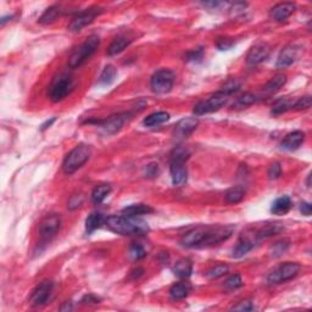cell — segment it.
<instances>
[{"label": "cell", "instance_id": "4fadbf2b", "mask_svg": "<svg viewBox=\"0 0 312 312\" xmlns=\"http://www.w3.org/2000/svg\"><path fill=\"white\" fill-rule=\"evenodd\" d=\"M209 227H197L190 229L182 237L181 244L186 248H199L202 247L205 238H206Z\"/></svg>", "mask_w": 312, "mask_h": 312}, {"label": "cell", "instance_id": "3957f363", "mask_svg": "<svg viewBox=\"0 0 312 312\" xmlns=\"http://www.w3.org/2000/svg\"><path fill=\"white\" fill-rule=\"evenodd\" d=\"M99 44H100V38L98 35L93 34L88 37L68 57V67L77 68L82 66L96 52Z\"/></svg>", "mask_w": 312, "mask_h": 312}, {"label": "cell", "instance_id": "ac0fdd59", "mask_svg": "<svg viewBox=\"0 0 312 312\" xmlns=\"http://www.w3.org/2000/svg\"><path fill=\"white\" fill-rule=\"evenodd\" d=\"M304 141H305V133L301 131H294L286 134L285 138L281 143V148L286 151L296 150L298 148H300Z\"/></svg>", "mask_w": 312, "mask_h": 312}, {"label": "cell", "instance_id": "f907efd6", "mask_svg": "<svg viewBox=\"0 0 312 312\" xmlns=\"http://www.w3.org/2000/svg\"><path fill=\"white\" fill-rule=\"evenodd\" d=\"M71 309H72V306H71L68 303H66V305H65V306H61V308H60V310L65 311V310H71Z\"/></svg>", "mask_w": 312, "mask_h": 312}, {"label": "cell", "instance_id": "74e56055", "mask_svg": "<svg viewBox=\"0 0 312 312\" xmlns=\"http://www.w3.org/2000/svg\"><path fill=\"white\" fill-rule=\"evenodd\" d=\"M128 256L134 261L142 260L146 256V251L141 244H133L128 250Z\"/></svg>", "mask_w": 312, "mask_h": 312}, {"label": "cell", "instance_id": "9c48e42d", "mask_svg": "<svg viewBox=\"0 0 312 312\" xmlns=\"http://www.w3.org/2000/svg\"><path fill=\"white\" fill-rule=\"evenodd\" d=\"M61 227V217L57 214L48 215L44 220L40 222L39 226V237L43 243H48L57 234Z\"/></svg>", "mask_w": 312, "mask_h": 312}, {"label": "cell", "instance_id": "5b68a950", "mask_svg": "<svg viewBox=\"0 0 312 312\" xmlns=\"http://www.w3.org/2000/svg\"><path fill=\"white\" fill-rule=\"evenodd\" d=\"M75 81H73V78L71 76L60 75L59 77L55 78L52 87H50V100L54 101V103H59V101L63 100L68 94H71V92L75 89Z\"/></svg>", "mask_w": 312, "mask_h": 312}, {"label": "cell", "instance_id": "5bb4252c", "mask_svg": "<svg viewBox=\"0 0 312 312\" xmlns=\"http://www.w3.org/2000/svg\"><path fill=\"white\" fill-rule=\"evenodd\" d=\"M271 53V48L267 43H256L254 47H251V49L249 50L247 55V62L248 65L254 66V65H258L262 61H265Z\"/></svg>", "mask_w": 312, "mask_h": 312}, {"label": "cell", "instance_id": "f546056e", "mask_svg": "<svg viewBox=\"0 0 312 312\" xmlns=\"http://www.w3.org/2000/svg\"><path fill=\"white\" fill-rule=\"evenodd\" d=\"M170 120V113H165V111H159V113H154L149 115L148 117L144 120V126L146 127H155L160 126L162 123L167 122Z\"/></svg>", "mask_w": 312, "mask_h": 312}, {"label": "cell", "instance_id": "60d3db41", "mask_svg": "<svg viewBox=\"0 0 312 312\" xmlns=\"http://www.w3.org/2000/svg\"><path fill=\"white\" fill-rule=\"evenodd\" d=\"M83 201H85V197H83L81 193L80 194H73V195H71L70 200H68L67 207L70 210H76L83 204Z\"/></svg>", "mask_w": 312, "mask_h": 312}, {"label": "cell", "instance_id": "8d00e7d4", "mask_svg": "<svg viewBox=\"0 0 312 312\" xmlns=\"http://www.w3.org/2000/svg\"><path fill=\"white\" fill-rule=\"evenodd\" d=\"M256 100H257V98H256L255 94L244 93L242 96H239V98L237 99V101H235V106H238V108H247V106H250L253 105V104H255Z\"/></svg>", "mask_w": 312, "mask_h": 312}, {"label": "cell", "instance_id": "b9f144b4", "mask_svg": "<svg viewBox=\"0 0 312 312\" xmlns=\"http://www.w3.org/2000/svg\"><path fill=\"white\" fill-rule=\"evenodd\" d=\"M289 248V242H286V240H282V242H278L276 243L275 245L272 247V256H275V257H278V256H281L282 254L285 253L286 250H288Z\"/></svg>", "mask_w": 312, "mask_h": 312}, {"label": "cell", "instance_id": "7c38bea8", "mask_svg": "<svg viewBox=\"0 0 312 312\" xmlns=\"http://www.w3.org/2000/svg\"><path fill=\"white\" fill-rule=\"evenodd\" d=\"M234 227L232 226H226V227H209L206 238H205L202 247H209V245H217L220 243L227 240L230 235L233 234Z\"/></svg>", "mask_w": 312, "mask_h": 312}, {"label": "cell", "instance_id": "e575fe53", "mask_svg": "<svg viewBox=\"0 0 312 312\" xmlns=\"http://www.w3.org/2000/svg\"><path fill=\"white\" fill-rule=\"evenodd\" d=\"M228 270H229V267H228L227 265H225V263H220V265L214 266V267L210 268V270L207 271L206 277L210 278V280H217V278L225 276L226 273L228 272Z\"/></svg>", "mask_w": 312, "mask_h": 312}, {"label": "cell", "instance_id": "277c9868", "mask_svg": "<svg viewBox=\"0 0 312 312\" xmlns=\"http://www.w3.org/2000/svg\"><path fill=\"white\" fill-rule=\"evenodd\" d=\"M90 155H92V149H90L89 145H85V144L77 145L67 154V156L63 160V172L66 174L75 173L77 170H80L89 160Z\"/></svg>", "mask_w": 312, "mask_h": 312}, {"label": "cell", "instance_id": "7402d4cb", "mask_svg": "<svg viewBox=\"0 0 312 312\" xmlns=\"http://www.w3.org/2000/svg\"><path fill=\"white\" fill-rule=\"evenodd\" d=\"M131 43V38L126 37V35H118V37H116L115 39L110 43V45H109L108 55L109 57H113V55L120 54V53H122Z\"/></svg>", "mask_w": 312, "mask_h": 312}, {"label": "cell", "instance_id": "1f68e13d", "mask_svg": "<svg viewBox=\"0 0 312 312\" xmlns=\"http://www.w3.org/2000/svg\"><path fill=\"white\" fill-rule=\"evenodd\" d=\"M104 217L100 212H93L85 220V230H87L88 234L93 233L94 230H96L98 228H100V226L103 225Z\"/></svg>", "mask_w": 312, "mask_h": 312}, {"label": "cell", "instance_id": "44dd1931", "mask_svg": "<svg viewBox=\"0 0 312 312\" xmlns=\"http://www.w3.org/2000/svg\"><path fill=\"white\" fill-rule=\"evenodd\" d=\"M172 272L179 278H189L193 272V263L189 258H179L173 266Z\"/></svg>", "mask_w": 312, "mask_h": 312}, {"label": "cell", "instance_id": "7a4b0ae2", "mask_svg": "<svg viewBox=\"0 0 312 312\" xmlns=\"http://www.w3.org/2000/svg\"><path fill=\"white\" fill-rule=\"evenodd\" d=\"M189 157V153L184 148L174 149L173 154L171 156V177L172 183L176 187H182L188 181V170L186 166V161Z\"/></svg>", "mask_w": 312, "mask_h": 312}, {"label": "cell", "instance_id": "f6af8a7d", "mask_svg": "<svg viewBox=\"0 0 312 312\" xmlns=\"http://www.w3.org/2000/svg\"><path fill=\"white\" fill-rule=\"evenodd\" d=\"M254 309H255V306H254V304L251 303V301H242V303H239L238 305L233 306L232 310L233 311H253Z\"/></svg>", "mask_w": 312, "mask_h": 312}, {"label": "cell", "instance_id": "e0dca14e", "mask_svg": "<svg viewBox=\"0 0 312 312\" xmlns=\"http://www.w3.org/2000/svg\"><path fill=\"white\" fill-rule=\"evenodd\" d=\"M255 238L256 237V233L254 234V237H251L249 234H242L240 239L238 240L237 245L233 248L232 250V256L233 257H243L244 255H247L249 251L253 249L254 245H255Z\"/></svg>", "mask_w": 312, "mask_h": 312}, {"label": "cell", "instance_id": "816d5d0a", "mask_svg": "<svg viewBox=\"0 0 312 312\" xmlns=\"http://www.w3.org/2000/svg\"><path fill=\"white\" fill-rule=\"evenodd\" d=\"M54 121H55V118H53V120H52V121H48V122H47V123H45V125H43V126H42V129H45V128H48V126H50V125H52V123H53V122H54Z\"/></svg>", "mask_w": 312, "mask_h": 312}, {"label": "cell", "instance_id": "9a60e30c", "mask_svg": "<svg viewBox=\"0 0 312 312\" xmlns=\"http://www.w3.org/2000/svg\"><path fill=\"white\" fill-rule=\"evenodd\" d=\"M126 116V113H118V115H113L106 118V120L96 121V125L100 126L101 129L108 134H115L125 125L127 120Z\"/></svg>", "mask_w": 312, "mask_h": 312}, {"label": "cell", "instance_id": "c3c4849f", "mask_svg": "<svg viewBox=\"0 0 312 312\" xmlns=\"http://www.w3.org/2000/svg\"><path fill=\"white\" fill-rule=\"evenodd\" d=\"M300 211H301V214L305 215V216H310L311 211H312V206H311L310 202H301Z\"/></svg>", "mask_w": 312, "mask_h": 312}, {"label": "cell", "instance_id": "bcb514c9", "mask_svg": "<svg viewBox=\"0 0 312 312\" xmlns=\"http://www.w3.org/2000/svg\"><path fill=\"white\" fill-rule=\"evenodd\" d=\"M233 44H234V42L232 39H229V38H221L216 45L220 50H228L233 47Z\"/></svg>", "mask_w": 312, "mask_h": 312}, {"label": "cell", "instance_id": "8fae6325", "mask_svg": "<svg viewBox=\"0 0 312 312\" xmlns=\"http://www.w3.org/2000/svg\"><path fill=\"white\" fill-rule=\"evenodd\" d=\"M53 288H54V284L52 281H43L33 289L31 296H29V304L33 308L44 305L52 295Z\"/></svg>", "mask_w": 312, "mask_h": 312}, {"label": "cell", "instance_id": "d590c367", "mask_svg": "<svg viewBox=\"0 0 312 312\" xmlns=\"http://www.w3.org/2000/svg\"><path fill=\"white\" fill-rule=\"evenodd\" d=\"M293 105H294V103L291 100H289V99H286V98L281 99V100H278L277 103L273 105L272 113H275V115H280V113H285V111L293 109Z\"/></svg>", "mask_w": 312, "mask_h": 312}, {"label": "cell", "instance_id": "ffe728a7", "mask_svg": "<svg viewBox=\"0 0 312 312\" xmlns=\"http://www.w3.org/2000/svg\"><path fill=\"white\" fill-rule=\"evenodd\" d=\"M198 125H199L198 117L183 118V120L179 121L176 127H174V134L178 137H182V138L183 137H188L197 129Z\"/></svg>", "mask_w": 312, "mask_h": 312}, {"label": "cell", "instance_id": "836d02e7", "mask_svg": "<svg viewBox=\"0 0 312 312\" xmlns=\"http://www.w3.org/2000/svg\"><path fill=\"white\" fill-rule=\"evenodd\" d=\"M243 284L244 283H243L242 277H240L239 275H233L225 281V283H223V289L229 293V291H234L237 290V289L242 288Z\"/></svg>", "mask_w": 312, "mask_h": 312}, {"label": "cell", "instance_id": "4316f807", "mask_svg": "<svg viewBox=\"0 0 312 312\" xmlns=\"http://www.w3.org/2000/svg\"><path fill=\"white\" fill-rule=\"evenodd\" d=\"M190 291H192V286H190L189 283H186V282L173 284L171 286V289H170L171 298L174 299V300H181V299L187 298Z\"/></svg>", "mask_w": 312, "mask_h": 312}, {"label": "cell", "instance_id": "484cf974", "mask_svg": "<svg viewBox=\"0 0 312 312\" xmlns=\"http://www.w3.org/2000/svg\"><path fill=\"white\" fill-rule=\"evenodd\" d=\"M62 14L61 7L57 6V5H53V6L48 7L44 12H43L42 16L39 17V24L42 25H50L53 22L57 21Z\"/></svg>", "mask_w": 312, "mask_h": 312}, {"label": "cell", "instance_id": "2e32d148", "mask_svg": "<svg viewBox=\"0 0 312 312\" xmlns=\"http://www.w3.org/2000/svg\"><path fill=\"white\" fill-rule=\"evenodd\" d=\"M295 9L296 6L293 2H281V4L276 5V6L271 9L270 17L275 20V21L282 22L288 19V17H290L295 11Z\"/></svg>", "mask_w": 312, "mask_h": 312}, {"label": "cell", "instance_id": "603a6c76", "mask_svg": "<svg viewBox=\"0 0 312 312\" xmlns=\"http://www.w3.org/2000/svg\"><path fill=\"white\" fill-rule=\"evenodd\" d=\"M151 212H153V209L149 205L145 204L129 205V206H127L122 210V215H125L127 217H138L142 216V215L151 214Z\"/></svg>", "mask_w": 312, "mask_h": 312}, {"label": "cell", "instance_id": "d6a6232c", "mask_svg": "<svg viewBox=\"0 0 312 312\" xmlns=\"http://www.w3.org/2000/svg\"><path fill=\"white\" fill-rule=\"evenodd\" d=\"M116 75H117V70H116L115 66L108 65L105 66V68L101 72L100 77H99V85H109L115 81Z\"/></svg>", "mask_w": 312, "mask_h": 312}, {"label": "cell", "instance_id": "cb8c5ba5", "mask_svg": "<svg viewBox=\"0 0 312 312\" xmlns=\"http://www.w3.org/2000/svg\"><path fill=\"white\" fill-rule=\"evenodd\" d=\"M286 82V76L283 75V73H278V75L273 76L266 85L263 87V90H265L266 94H273L278 90H281V88H283V85H285Z\"/></svg>", "mask_w": 312, "mask_h": 312}, {"label": "cell", "instance_id": "ee69618b", "mask_svg": "<svg viewBox=\"0 0 312 312\" xmlns=\"http://www.w3.org/2000/svg\"><path fill=\"white\" fill-rule=\"evenodd\" d=\"M268 178L270 179H277L282 176V166L280 162H273L270 167H268Z\"/></svg>", "mask_w": 312, "mask_h": 312}, {"label": "cell", "instance_id": "7dc6e473", "mask_svg": "<svg viewBox=\"0 0 312 312\" xmlns=\"http://www.w3.org/2000/svg\"><path fill=\"white\" fill-rule=\"evenodd\" d=\"M145 174L148 177H151V178L157 177V174H159V167H157V165L151 164V165H149V166H146Z\"/></svg>", "mask_w": 312, "mask_h": 312}, {"label": "cell", "instance_id": "4dcf8cb0", "mask_svg": "<svg viewBox=\"0 0 312 312\" xmlns=\"http://www.w3.org/2000/svg\"><path fill=\"white\" fill-rule=\"evenodd\" d=\"M110 192H111L110 184H100V186L95 187L92 193V201L95 205L101 204V202L106 199V197L110 194Z\"/></svg>", "mask_w": 312, "mask_h": 312}, {"label": "cell", "instance_id": "f35d334b", "mask_svg": "<svg viewBox=\"0 0 312 312\" xmlns=\"http://www.w3.org/2000/svg\"><path fill=\"white\" fill-rule=\"evenodd\" d=\"M239 88H240V82L238 80H234V78H233V80L227 81V82L225 83V85L222 87L221 92L225 93L226 95L229 96V95H232L233 93L238 92V90H239Z\"/></svg>", "mask_w": 312, "mask_h": 312}, {"label": "cell", "instance_id": "8992f818", "mask_svg": "<svg viewBox=\"0 0 312 312\" xmlns=\"http://www.w3.org/2000/svg\"><path fill=\"white\" fill-rule=\"evenodd\" d=\"M228 101V95H226L225 93H222L221 90L212 94L211 96H209L205 100L199 101L197 105L194 106V113L197 116L206 115V113H215V111L220 110L223 105H226Z\"/></svg>", "mask_w": 312, "mask_h": 312}, {"label": "cell", "instance_id": "ab89813d", "mask_svg": "<svg viewBox=\"0 0 312 312\" xmlns=\"http://www.w3.org/2000/svg\"><path fill=\"white\" fill-rule=\"evenodd\" d=\"M311 108V96L310 95H306L303 96V98H299L298 100L294 103L293 109L294 110H308V109Z\"/></svg>", "mask_w": 312, "mask_h": 312}, {"label": "cell", "instance_id": "30bf717a", "mask_svg": "<svg viewBox=\"0 0 312 312\" xmlns=\"http://www.w3.org/2000/svg\"><path fill=\"white\" fill-rule=\"evenodd\" d=\"M101 12H103L101 7H92V9H88L85 10V11L81 12V14H78L77 16L70 22V25L67 26V29L73 33L82 31V28H85V26L92 24L94 20H95V17L99 16Z\"/></svg>", "mask_w": 312, "mask_h": 312}, {"label": "cell", "instance_id": "681fc988", "mask_svg": "<svg viewBox=\"0 0 312 312\" xmlns=\"http://www.w3.org/2000/svg\"><path fill=\"white\" fill-rule=\"evenodd\" d=\"M83 304H99V299L96 296L92 295V294H88L85 298L82 299Z\"/></svg>", "mask_w": 312, "mask_h": 312}, {"label": "cell", "instance_id": "d6986e66", "mask_svg": "<svg viewBox=\"0 0 312 312\" xmlns=\"http://www.w3.org/2000/svg\"><path fill=\"white\" fill-rule=\"evenodd\" d=\"M298 54L299 49L295 45H288V47H285L281 52L276 66H277L278 68H285L288 67V66L293 65V63L295 62V60L298 59Z\"/></svg>", "mask_w": 312, "mask_h": 312}, {"label": "cell", "instance_id": "f1b7e54d", "mask_svg": "<svg viewBox=\"0 0 312 312\" xmlns=\"http://www.w3.org/2000/svg\"><path fill=\"white\" fill-rule=\"evenodd\" d=\"M290 207H291L290 198L281 197V198H278V199L276 200L275 202H273L272 207H271V211H272V214L281 216V215L286 214V212L290 210Z\"/></svg>", "mask_w": 312, "mask_h": 312}, {"label": "cell", "instance_id": "83f0119b", "mask_svg": "<svg viewBox=\"0 0 312 312\" xmlns=\"http://www.w3.org/2000/svg\"><path fill=\"white\" fill-rule=\"evenodd\" d=\"M283 229L284 228L281 223H267V225L262 226V227L256 232V237L257 238L272 237V235L280 234Z\"/></svg>", "mask_w": 312, "mask_h": 312}, {"label": "cell", "instance_id": "7bdbcfd3", "mask_svg": "<svg viewBox=\"0 0 312 312\" xmlns=\"http://www.w3.org/2000/svg\"><path fill=\"white\" fill-rule=\"evenodd\" d=\"M202 57H204V49H202V48H197V49L188 53V54L186 55V59L184 60L195 62V61H200V60L202 59Z\"/></svg>", "mask_w": 312, "mask_h": 312}, {"label": "cell", "instance_id": "d4e9b609", "mask_svg": "<svg viewBox=\"0 0 312 312\" xmlns=\"http://www.w3.org/2000/svg\"><path fill=\"white\" fill-rule=\"evenodd\" d=\"M245 188L243 186H235L228 189L225 194V200L228 204H238L242 201L245 197Z\"/></svg>", "mask_w": 312, "mask_h": 312}, {"label": "cell", "instance_id": "ba28073f", "mask_svg": "<svg viewBox=\"0 0 312 312\" xmlns=\"http://www.w3.org/2000/svg\"><path fill=\"white\" fill-rule=\"evenodd\" d=\"M174 83V73L172 71L162 68L156 71L150 81V87L154 93L166 94L172 89Z\"/></svg>", "mask_w": 312, "mask_h": 312}, {"label": "cell", "instance_id": "6da1fadb", "mask_svg": "<svg viewBox=\"0 0 312 312\" xmlns=\"http://www.w3.org/2000/svg\"><path fill=\"white\" fill-rule=\"evenodd\" d=\"M106 226L113 233L120 235H141L148 232V226L143 221L136 220V217L110 216L105 220Z\"/></svg>", "mask_w": 312, "mask_h": 312}, {"label": "cell", "instance_id": "52a82bcc", "mask_svg": "<svg viewBox=\"0 0 312 312\" xmlns=\"http://www.w3.org/2000/svg\"><path fill=\"white\" fill-rule=\"evenodd\" d=\"M300 265L296 262H285L278 266L268 275L267 282L270 284H280L293 280L300 272Z\"/></svg>", "mask_w": 312, "mask_h": 312}]
</instances>
